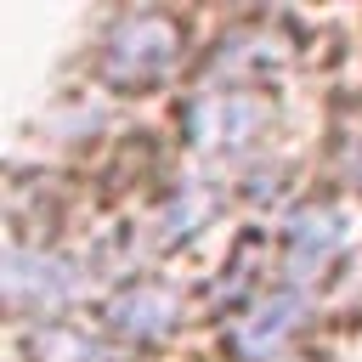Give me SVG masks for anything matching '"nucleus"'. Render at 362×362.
Instances as JSON below:
<instances>
[{
	"label": "nucleus",
	"mask_w": 362,
	"mask_h": 362,
	"mask_svg": "<svg viewBox=\"0 0 362 362\" xmlns=\"http://www.w3.org/2000/svg\"><path fill=\"white\" fill-rule=\"evenodd\" d=\"M175 311H181L175 288H164V283H130L124 294L107 300V328L124 334V339H158L164 328H175Z\"/></svg>",
	"instance_id": "nucleus-6"
},
{
	"label": "nucleus",
	"mask_w": 362,
	"mask_h": 362,
	"mask_svg": "<svg viewBox=\"0 0 362 362\" xmlns=\"http://www.w3.org/2000/svg\"><path fill=\"white\" fill-rule=\"evenodd\" d=\"M266 124V107H260V96H204V102H192L187 107V136L198 141V147H238V141H249L255 130Z\"/></svg>",
	"instance_id": "nucleus-3"
},
{
	"label": "nucleus",
	"mask_w": 362,
	"mask_h": 362,
	"mask_svg": "<svg viewBox=\"0 0 362 362\" xmlns=\"http://www.w3.org/2000/svg\"><path fill=\"white\" fill-rule=\"evenodd\" d=\"M305 305H311L305 288H277V294H266V300L232 328V351H238V356H272V351L305 322Z\"/></svg>",
	"instance_id": "nucleus-4"
},
{
	"label": "nucleus",
	"mask_w": 362,
	"mask_h": 362,
	"mask_svg": "<svg viewBox=\"0 0 362 362\" xmlns=\"http://www.w3.org/2000/svg\"><path fill=\"white\" fill-rule=\"evenodd\" d=\"M90 339H79L74 328H45L40 339H34V356H45V362H90Z\"/></svg>",
	"instance_id": "nucleus-8"
},
{
	"label": "nucleus",
	"mask_w": 362,
	"mask_h": 362,
	"mask_svg": "<svg viewBox=\"0 0 362 362\" xmlns=\"http://www.w3.org/2000/svg\"><path fill=\"white\" fill-rule=\"evenodd\" d=\"M74 294H79L74 266H62L51 255H34V249H11L6 255V305H17V311H62Z\"/></svg>",
	"instance_id": "nucleus-2"
},
{
	"label": "nucleus",
	"mask_w": 362,
	"mask_h": 362,
	"mask_svg": "<svg viewBox=\"0 0 362 362\" xmlns=\"http://www.w3.org/2000/svg\"><path fill=\"white\" fill-rule=\"evenodd\" d=\"M215 215V192L209 187H181L164 209H158V243H181L187 232H198Z\"/></svg>",
	"instance_id": "nucleus-7"
},
{
	"label": "nucleus",
	"mask_w": 362,
	"mask_h": 362,
	"mask_svg": "<svg viewBox=\"0 0 362 362\" xmlns=\"http://www.w3.org/2000/svg\"><path fill=\"white\" fill-rule=\"evenodd\" d=\"M175 68V23L164 17H130L113 28L107 40V57H102V74L113 85H153Z\"/></svg>",
	"instance_id": "nucleus-1"
},
{
	"label": "nucleus",
	"mask_w": 362,
	"mask_h": 362,
	"mask_svg": "<svg viewBox=\"0 0 362 362\" xmlns=\"http://www.w3.org/2000/svg\"><path fill=\"white\" fill-rule=\"evenodd\" d=\"M351 175H356V181H362V136H356V141H351Z\"/></svg>",
	"instance_id": "nucleus-9"
},
{
	"label": "nucleus",
	"mask_w": 362,
	"mask_h": 362,
	"mask_svg": "<svg viewBox=\"0 0 362 362\" xmlns=\"http://www.w3.org/2000/svg\"><path fill=\"white\" fill-rule=\"evenodd\" d=\"M339 243H345V221L328 204H305V209H294L283 221V255H288V266L300 277L317 272V266H328L339 255Z\"/></svg>",
	"instance_id": "nucleus-5"
}]
</instances>
